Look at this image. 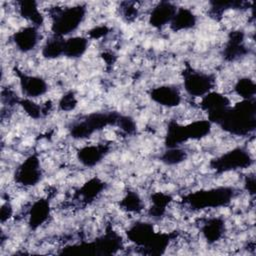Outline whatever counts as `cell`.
<instances>
[{
    "mask_svg": "<svg viewBox=\"0 0 256 256\" xmlns=\"http://www.w3.org/2000/svg\"><path fill=\"white\" fill-rule=\"evenodd\" d=\"M85 13L86 8L82 5L54 9L51 24L54 36L62 37L75 31L83 21Z\"/></svg>",
    "mask_w": 256,
    "mask_h": 256,
    "instance_id": "1",
    "label": "cell"
},
{
    "mask_svg": "<svg viewBox=\"0 0 256 256\" xmlns=\"http://www.w3.org/2000/svg\"><path fill=\"white\" fill-rule=\"evenodd\" d=\"M233 189L220 187L207 191H198L187 196V202L194 209L216 208L226 205L233 197Z\"/></svg>",
    "mask_w": 256,
    "mask_h": 256,
    "instance_id": "2",
    "label": "cell"
},
{
    "mask_svg": "<svg viewBox=\"0 0 256 256\" xmlns=\"http://www.w3.org/2000/svg\"><path fill=\"white\" fill-rule=\"evenodd\" d=\"M215 79L210 74L187 70L184 72L183 85L185 91L193 97H203L214 87Z\"/></svg>",
    "mask_w": 256,
    "mask_h": 256,
    "instance_id": "3",
    "label": "cell"
},
{
    "mask_svg": "<svg viewBox=\"0 0 256 256\" xmlns=\"http://www.w3.org/2000/svg\"><path fill=\"white\" fill-rule=\"evenodd\" d=\"M252 159L248 151L237 148L233 149L211 162V167L217 172L247 168L251 165Z\"/></svg>",
    "mask_w": 256,
    "mask_h": 256,
    "instance_id": "4",
    "label": "cell"
},
{
    "mask_svg": "<svg viewBox=\"0 0 256 256\" xmlns=\"http://www.w3.org/2000/svg\"><path fill=\"white\" fill-rule=\"evenodd\" d=\"M14 179L17 184L24 187L36 185L41 179V166L37 156L27 157L16 168Z\"/></svg>",
    "mask_w": 256,
    "mask_h": 256,
    "instance_id": "5",
    "label": "cell"
},
{
    "mask_svg": "<svg viewBox=\"0 0 256 256\" xmlns=\"http://www.w3.org/2000/svg\"><path fill=\"white\" fill-rule=\"evenodd\" d=\"M151 99L168 108L178 106L181 102V94L179 89L170 85H163L153 88L150 92Z\"/></svg>",
    "mask_w": 256,
    "mask_h": 256,
    "instance_id": "6",
    "label": "cell"
},
{
    "mask_svg": "<svg viewBox=\"0 0 256 256\" xmlns=\"http://www.w3.org/2000/svg\"><path fill=\"white\" fill-rule=\"evenodd\" d=\"M36 26H27L19 31L15 32L12 36V40L21 52H29L35 48L39 42V32Z\"/></svg>",
    "mask_w": 256,
    "mask_h": 256,
    "instance_id": "7",
    "label": "cell"
},
{
    "mask_svg": "<svg viewBox=\"0 0 256 256\" xmlns=\"http://www.w3.org/2000/svg\"><path fill=\"white\" fill-rule=\"evenodd\" d=\"M176 11L177 7L173 3L165 1L159 2L151 10L149 16V23L155 28H162L163 26L171 22Z\"/></svg>",
    "mask_w": 256,
    "mask_h": 256,
    "instance_id": "8",
    "label": "cell"
},
{
    "mask_svg": "<svg viewBox=\"0 0 256 256\" xmlns=\"http://www.w3.org/2000/svg\"><path fill=\"white\" fill-rule=\"evenodd\" d=\"M20 86L23 94L27 98H36L44 95L48 86L44 79L37 76H30L24 73L20 74Z\"/></svg>",
    "mask_w": 256,
    "mask_h": 256,
    "instance_id": "9",
    "label": "cell"
},
{
    "mask_svg": "<svg viewBox=\"0 0 256 256\" xmlns=\"http://www.w3.org/2000/svg\"><path fill=\"white\" fill-rule=\"evenodd\" d=\"M28 223L32 229H36L44 224L50 216V205L47 199L36 200L29 209Z\"/></svg>",
    "mask_w": 256,
    "mask_h": 256,
    "instance_id": "10",
    "label": "cell"
},
{
    "mask_svg": "<svg viewBox=\"0 0 256 256\" xmlns=\"http://www.w3.org/2000/svg\"><path fill=\"white\" fill-rule=\"evenodd\" d=\"M107 150L104 145H87L78 151L77 157L84 166L93 167L102 160Z\"/></svg>",
    "mask_w": 256,
    "mask_h": 256,
    "instance_id": "11",
    "label": "cell"
},
{
    "mask_svg": "<svg viewBox=\"0 0 256 256\" xmlns=\"http://www.w3.org/2000/svg\"><path fill=\"white\" fill-rule=\"evenodd\" d=\"M225 232L224 221L220 218H210L205 221L201 227V233L209 243H215L222 238Z\"/></svg>",
    "mask_w": 256,
    "mask_h": 256,
    "instance_id": "12",
    "label": "cell"
},
{
    "mask_svg": "<svg viewBox=\"0 0 256 256\" xmlns=\"http://www.w3.org/2000/svg\"><path fill=\"white\" fill-rule=\"evenodd\" d=\"M195 14L188 8H177V11L170 22V27L172 30L181 31L187 30L195 26L196 24Z\"/></svg>",
    "mask_w": 256,
    "mask_h": 256,
    "instance_id": "13",
    "label": "cell"
},
{
    "mask_svg": "<svg viewBox=\"0 0 256 256\" xmlns=\"http://www.w3.org/2000/svg\"><path fill=\"white\" fill-rule=\"evenodd\" d=\"M19 14L26 20L30 21L33 26L39 27L43 24L44 17L41 14L38 4L35 1H19L18 2Z\"/></svg>",
    "mask_w": 256,
    "mask_h": 256,
    "instance_id": "14",
    "label": "cell"
},
{
    "mask_svg": "<svg viewBox=\"0 0 256 256\" xmlns=\"http://www.w3.org/2000/svg\"><path fill=\"white\" fill-rule=\"evenodd\" d=\"M88 48V40L84 37H72L64 42V55L69 58L82 56Z\"/></svg>",
    "mask_w": 256,
    "mask_h": 256,
    "instance_id": "15",
    "label": "cell"
},
{
    "mask_svg": "<svg viewBox=\"0 0 256 256\" xmlns=\"http://www.w3.org/2000/svg\"><path fill=\"white\" fill-rule=\"evenodd\" d=\"M172 198L170 195L157 192L154 193L151 196V207L149 210V214L154 219H160L161 216L164 215V213L167 210V206L171 202Z\"/></svg>",
    "mask_w": 256,
    "mask_h": 256,
    "instance_id": "16",
    "label": "cell"
},
{
    "mask_svg": "<svg viewBox=\"0 0 256 256\" xmlns=\"http://www.w3.org/2000/svg\"><path fill=\"white\" fill-rule=\"evenodd\" d=\"M64 42L65 40L58 36H54L47 40L42 49L43 56L48 59H54L64 55Z\"/></svg>",
    "mask_w": 256,
    "mask_h": 256,
    "instance_id": "17",
    "label": "cell"
},
{
    "mask_svg": "<svg viewBox=\"0 0 256 256\" xmlns=\"http://www.w3.org/2000/svg\"><path fill=\"white\" fill-rule=\"evenodd\" d=\"M104 188V184L97 178H93L85 183L78 194L84 201H92L95 197H97Z\"/></svg>",
    "mask_w": 256,
    "mask_h": 256,
    "instance_id": "18",
    "label": "cell"
},
{
    "mask_svg": "<svg viewBox=\"0 0 256 256\" xmlns=\"http://www.w3.org/2000/svg\"><path fill=\"white\" fill-rule=\"evenodd\" d=\"M120 206L126 212L138 213L143 209V202L136 192H128L121 200Z\"/></svg>",
    "mask_w": 256,
    "mask_h": 256,
    "instance_id": "19",
    "label": "cell"
},
{
    "mask_svg": "<svg viewBox=\"0 0 256 256\" xmlns=\"http://www.w3.org/2000/svg\"><path fill=\"white\" fill-rule=\"evenodd\" d=\"M235 93L244 100L252 99L255 94V84L250 78H241L234 85Z\"/></svg>",
    "mask_w": 256,
    "mask_h": 256,
    "instance_id": "20",
    "label": "cell"
},
{
    "mask_svg": "<svg viewBox=\"0 0 256 256\" xmlns=\"http://www.w3.org/2000/svg\"><path fill=\"white\" fill-rule=\"evenodd\" d=\"M185 158L186 152L183 149H180L179 147L168 148V150L165 151L161 156V160L167 165L179 164L182 161H184Z\"/></svg>",
    "mask_w": 256,
    "mask_h": 256,
    "instance_id": "21",
    "label": "cell"
},
{
    "mask_svg": "<svg viewBox=\"0 0 256 256\" xmlns=\"http://www.w3.org/2000/svg\"><path fill=\"white\" fill-rule=\"evenodd\" d=\"M20 104L23 107L26 114H28L31 118H39L42 115V113H44L43 108H41L39 105H37V103L29 99H24L20 101Z\"/></svg>",
    "mask_w": 256,
    "mask_h": 256,
    "instance_id": "22",
    "label": "cell"
},
{
    "mask_svg": "<svg viewBox=\"0 0 256 256\" xmlns=\"http://www.w3.org/2000/svg\"><path fill=\"white\" fill-rule=\"evenodd\" d=\"M77 105V100L72 92L66 93L59 101V108L63 111H70Z\"/></svg>",
    "mask_w": 256,
    "mask_h": 256,
    "instance_id": "23",
    "label": "cell"
},
{
    "mask_svg": "<svg viewBox=\"0 0 256 256\" xmlns=\"http://www.w3.org/2000/svg\"><path fill=\"white\" fill-rule=\"evenodd\" d=\"M13 213V208L11 206L10 203H3L2 207H1V222L4 223L5 221H7Z\"/></svg>",
    "mask_w": 256,
    "mask_h": 256,
    "instance_id": "24",
    "label": "cell"
},
{
    "mask_svg": "<svg viewBox=\"0 0 256 256\" xmlns=\"http://www.w3.org/2000/svg\"><path fill=\"white\" fill-rule=\"evenodd\" d=\"M106 33H107V28H106V27H103V26H102V27H96V28L92 29V30L89 32L90 36L93 37V38L102 37V36H104Z\"/></svg>",
    "mask_w": 256,
    "mask_h": 256,
    "instance_id": "25",
    "label": "cell"
}]
</instances>
